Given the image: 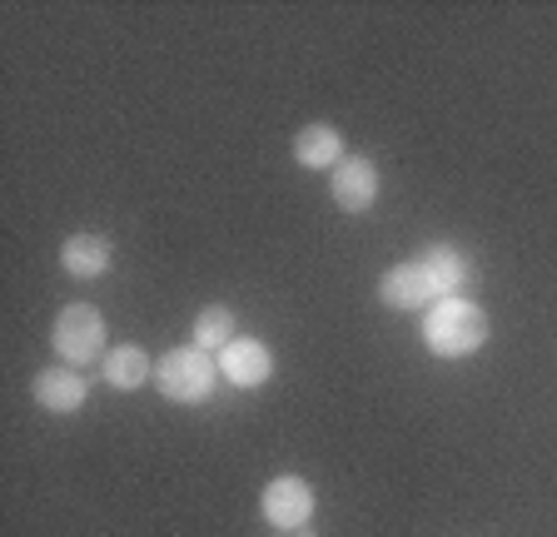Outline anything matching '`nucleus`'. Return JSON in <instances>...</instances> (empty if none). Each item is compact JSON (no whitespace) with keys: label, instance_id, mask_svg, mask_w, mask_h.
<instances>
[{"label":"nucleus","instance_id":"nucleus-13","mask_svg":"<svg viewBox=\"0 0 557 537\" xmlns=\"http://www.w3.org/2000/svg\"><path fill=\"white\" fill-rule=\"evenodd\" d=\"M234 339H239V324H234V314L224 304H209L205 314L195 319V344L205 353H224Z\"/></svg>","mask_w":557,"mask_h":537},{"label":"nucleus","instance_id":"nucleus-1","mask_svg":"<svg viewBox=\"0 0 557 537\" xmlns=\"http://www.w3.org/2000/svg\"><path fill=\"white\" fill-rule=\"evenodd\" d=\"M423 344L433 359H468L487 344V314L468 299H438L423 314Z\"/></svg>","mask_w":557,"mask_h":537},{"label":"nucleus","instance_id":"nucleus-6","mask_svg":"<svg viewBox=\"0 0 557 537\" xmlns=\"http://www.w3.org/2000/svg\"><path fill=\"white\" fill-rule=\"evenodd\" d=\"M220 378H230L234 388H264L274 378V349L264 339H234L220 353Z\"/></svg>","mask_w":557,"mask_h":537},{"label":"nucleus","instance_id":"nucleus-11","mask_svg":"<svg viewBox=\"0 0 557 537\" xmlns=\"http://www.w3.org/2000/svg\"><path fill=\"white\" fill-rule=\"evenodd\" d=\"M154 378V359L139 344H125V349H110L104 353V384L120 388V394H135Z\"/></svg>","mask_w":557,"mask_h":537},{"label":"nucleus","instance_id":"nucleus-10","mask_svg":"<svg viewBox=\"0 0 557 537\" xmlns=\"http://www.w3.org/2000/svg\"><path fill=\"white\" fill-rule=\"evenodd\" d=\"M289 150L304 170H334V164L344 160V135H338L334 125H304L289 140Z\"/></svg>","mask_w":557,"mask_h":537},{"label":"nucleus","instance_id":"nucleus-12","mask_svg":"<svg viewBox=\"0 0 557 537\" xmlns=\"http://www.w3.org/2000/svg\"><path fill=\"white\" fill-rule=\"evenodd\" d=\"M418 268L429 274V284H433L438 299H453V294L468 284V259L458 254V249H448V245L423 249V254H418Z\"/></svg>","mask_w":557,"mask_h":537},{"label":"nucleus","instance_id":"nucleus-8","mask_svg":"<svg viewBox=\"0 0 557 537\" xmlns=\"http://www.w3.org/2000/svg\"><path fill=\"white\" fill-rule=\"evenodd\" d=\"M379 299H383V309H398V314H413V309H433V304H438V294H433L429 274L418 268V259H413V264H394L388 274H383V279H379Z\"/></svg>","mask_w":557,"mask_h":537},{"label":"nucleus","instance_id":"nucleus-14","mask_svg":"<svg viewBox=\"0 0 557 537\" xmlns=\"http://www.w3.org/2000/svg\"><path fill=\"white\" fill-rule=\"evenodd\" d=\"M278 537H284V533H278Z\"/></svg>","mask_w":557,"mask_h":537},{"label":"nucleus","instance_id":"nucleus-4","mask_svg":"<svg viewBox=\"0 0 557 537\" xmlns=\"http://www.w3.org/2000/svg\"><path fill=\"white\" fill-rule=\"evenodd\" d=\"M259 508H264V523L274 527V533H304L313 517V488L299 473H284V478H274L264 488Z\"/></svg>","mask_w":557,"mask_h":537},{"label":"nucleus","instance_id":"nucleus-7","mask_svg":"<svg viewBox=\"0 0 557 537\" xmlns=\"http://www.w3.org/2000/svg\"><path fill=\"white\" fill-rule=\"evenodd\" d=\"M30 398L46 413H75L85 398H90V378H85L81 369H70V363H60V369H40L35 384H30Z\"/></svg>","mask_w":557,"mask_h":537},{"label":"nucleus","instance_id":"nucleus-9","mask_svg":"<svg viewBox=\"0 0 557 537\" xmlns=\"http://www.w3.org/2000/svg\"><path fill=\"white\" fill-rule=\"evenodd\" d=\"M60 264H65L70 279H100L115 264V245L104 234H70L60 245Z\"/></svg>","mask_w":557,"mask_h":537},{"label":"nucleus","instance_id":"nucleus-3","mask_svg":"<svg viewBox=\"0 0 557 537\" xmlns=\"http://www.w3.org/2000/svg\"><path fill=\"white\" fill-rule=\"evenodd\" d=\"M50 344L70 369H85V363L104 359V314L95 304H70L55 314L50 324Z\"/></svg>","mask_w":557,"mask_h":537},{"label":"nucleus","instance_id":"nucleus-2","mask_svg":"<svg viewBox=\"0 0 557 537\" xmlns=\"http://www.w3.org/2000/svg\"><path fill=\"white\" fill-rule=\"evenodd\" d=\"M154 384L170 403H205L220 384V359L205 353L199 344H185V349H170L160 363H154Z\"/></svg>","mask_w":557,"mask_h":537},{"label":"nucleus","instance_id":"nucleus-5","mask_svg":"<svg viewBox=\"0 0 557 537\" xmlns=\"http://www.w3.org/2000/svg\"><path fill=\"white\" fill-rule=\"evenodd\" d=\"M329 195L344 214H369L373 199H379V164L363 160V154H344L329 170Z\"/></svg>","mask_w":557,"mask_h":537}]
</instances>
